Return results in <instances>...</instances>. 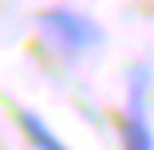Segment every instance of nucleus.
Returning a JSON list of instances; mask_svg holds the SVG:
<instances>
[{
    "mask_svg": "<svg viewBox=\"0 0 154 150\" xmlns=\"http://www.w3.org/2000/svg\"><path fill=\"white\" fill-rule=\"evenodd\" d=\"M16 118H20L24 138L32 142V150H67V142H63V138H59V134L44 123V115H36V111H20Z\"/></svg>",
    "mask_w": 154,
    "mask_h": 150,
    "instance_id": "3",
    "label": "nucleus"
},
{
    "mask_svg": "<svg viewBox=\"0 0 154 150\" xmlns=\"http://www.w3.org/2000/svg\"><path fill=\"white\" fill-rule=\"evenodd\" d=\"M40 36L55 51L79 55V51H91V47L103 44V28L75 8H44L40 12Z\"/></svg>",
    "mask_w": 154,
    "mask_h": 150,
    "instance_id": "1",
    "label": "nucleus"
},
{
    "mask_svg": "<svg viewBox=\"0 0 154 150\" xmlns=\"http://www.w3.org/2000/svg\"><path fill=\"white\" fill-rule=\"evenodd\" d=\"M119 138H122V150H154V130L146 123L142 107H131L119 123Z\"/></svg>",
    "mask_w": 154,
    "mask_h": 150,
    "instance_id": "2",
    "label": "nucleus"
}]
</instances>
